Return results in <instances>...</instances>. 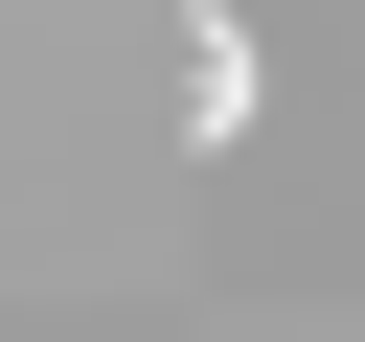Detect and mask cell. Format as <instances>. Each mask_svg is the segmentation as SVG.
Wrapping results in <instances>:
<instances>
[{"instance_id":"1","label":"cell","mask_w":365,"mask_h":342,"mask_svg":"<svg viewBox=\"0 0 365 342\" xmlns=\"http://www.w3.org/2000/svg\"><path fill=\"white\" fill-rule=\"evenodd\" d=\"M251 91H274V46L251 23H182V137H251Z\"/></svg>"}]
</instances>
